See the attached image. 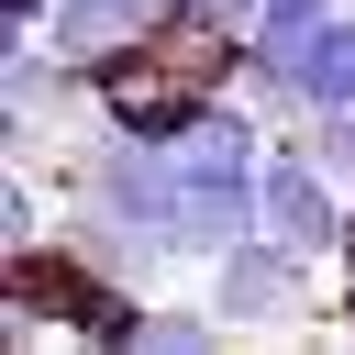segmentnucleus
I'll return each mask as SVG.
<instances>
[{
  "mask_svg": "<svg viewBox=\"0 0 355 355\" xmlns=\"http://www.w3.org/2000/svg\"><path fill=\"white\" fill-rule=\"evenodd\" d=\"M255 233H277V244L344 266V244H355V189L311 155V133L266 144V166H255Z\"/></svg>",
  "mask_w": 355,
  "mask_h": 355,
  "instance_id": "1",
  "label": "nucleus"
},
{
  "mask_svg": "<svg viewBox=\"0 0 355 355\" xmlns=\"http://www.w3.org/2000/svg\"><path fill=\"white\" fill-rule=\"evenodd\" d=\"M200 344H222V311H211V288H200V300H144V322H133V355H200Z\"/></svg>",
  "mask_w": 355,
  "mask_h": 355,
  "instance_id": "4",
  "label": "nucleus"
},
{
  "mask_svg": "<svg viewBox=\"0 0 355 355\" xmlns=\"http://www.w3.org/2000/svg\"><path fill=\"white\" fill-rule=\"evenodd\" d=\"M166 22H178V0H55V11H44V33H55L78 67H111V55H133V44H166Z\"/></svg>",
  "mask_w": 355,
  "mask_h": 355,
  "instance_id": "3",
  "label": "nucleus"
},
{
  "mask_svg": "<svg viewBox=\"0 0 355 355\" xmlns=\"http://www.w3.org/2000/svg\"><path fill=\"white\" fill-rule=\"evenodd\" d=\"M288 133H311V155L355 189V111H311V122H288Z\"/></svg>",
  "mask_w": 355,
  "mask_h": 355,
  "instance_id": "5",
  "label": "nucleus"
},
{
  "mask_svg": "<svg viewBox=\"0 0 355 355\" xmlns=\"http://www.w3.org/2000/svg\"><path fill=\"white\" fill-rule=\"evenodd\" d=\"M200 277H211L222 333H300L311 300H322V255H300V244H277V233H244V244L211 255Z\"/></svg>",
  "mask_w": 355,
  "mask_h": 355,
  "instance_id": "2",
  "label": "nucleus"
}]
</instances>
